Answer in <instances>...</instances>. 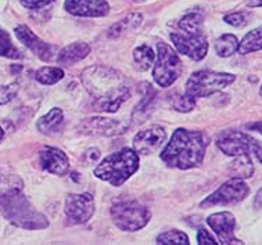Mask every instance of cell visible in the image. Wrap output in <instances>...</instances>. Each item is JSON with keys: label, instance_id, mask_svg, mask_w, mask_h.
<instances>
[{"label": "cell", "instance_id": "39", "mask_svg": "<svg viewBox=\"0 0 262 245\" xmlns=\"http://www.w3.org/2000/svg\"><path fill=\"white\" fill-rule=\"evenodd\" d=\"M248 7H262V0H248Z\"/></svg>", "mask_w": 262, "mask_h": 245}, {"label": "cell", "instance_id": "4", "mask_svg": "<svg viewBox=\"0 0 262 245\" xmlns=\"http://www.w3.org/2000/svg\"><path fill=\"white\" fill-rule=\"evenodd\" d=\"M139 169V154L130 148L113 152L105 157L95 168V176L97 179L110 183L114 187H119L126 180L136 173Z\"/></svg>", "mask_w": 262, "mask_h": 245}, {"label": "cell", "instance_id": "25", "mask_svg": "<svg viewBox=\"0 0 262 245\" xmlns=\"http://www.w3.org/2000/svg\"><path fill=\"white\" fill-rule=\"evenodd\" d=\"M134 60L142 71H147L156 61V54L147 44H142L134 50Z\"/></svg>", "mask_w": 262, "mask_h": 245}, {"label": "cell", "instance_id": "24", "mask_svg": "<svg viewBox=\"0 0 262 245\" xmlns=\"http://www.w3.org/2000/svg\"><path fill=\"white\" fill-rule=\"evenodd\" d=\"M64 70L58 66H42L35 72V79L42 85H54L64 78Z\"/></svg>", "mask_w": 262, "mask_h": 245}, {"label": "cell", "instance_id": "26", "mask_svg": "<svg viewBox=\"0 0 262 245\" xmlns=\"http://www.w3.org/2000/svg\"><path fill=\"white\" fill-rule=\"evenodd\" d=\"M179 28L185 33H190V35L203 33V15L199 13H190L185 15L179 21Z\"/></svg>", "mask_w": 262, "mask_h": 245}, {"label": "cell", "instance_id": "37", "mask_svg": "<svg viewBox=\"0 0 262 245\" xmlns=\"http://www.w3.org/2000/svg\"><path fill=\"white\" fill-rule=\"evenodd\" d=\"M247 129L250 130H254V132H258L262 135V122H254V123H248Z\"/></svg>", "mask_w": 262, "mask_h": 245}, {"label": "cell", "instance_id": "1", "mask_svg": "<svg viewBox=\"0 0 262 245\" xmlns=\"http://www.w3.org/2000/svg\"><path fill=\"white\" fill-rule=\"evenodd\" d=\"M82 82L95 99L96 108L104 113H115L129 99L130 86L124 75L113 68L93 65L82 72Z\"/></svg>", "mask_w": 262, "mask_h": 245}, {"label": "cell", "instance_id": "5", "mask_svg": "<svg viewBox=\"0 0 262 245\" xmlns=\"http://www.w3.org/2000/svg\"><path fill=\"white\" fill-rule=\"evenodd\" d=\"M111 217L119 230L138 231L146 227L151 212L136 199H119L111 207Z\"/></svg>", "mask_w": 262, "mask_h": 245}, {"label": "cell", "instance_id": "29", "mask_svg": "<svg viewBox=\"0 0 262 245\" xmlns=\"http://www.w3.org/2000/svg\"><path fill=\"white\" fill-rule=\"evenodd\" d=\"M168 99H169L172 108H175L179 113H190L195 107V99L187 96L186 93L185 95H172Z\"/></svg>", "mask_w": 262, "mask_h": 245}, {"label": "cell", "instance_id": "15", "mask_svg": "<svg viewBox=\"0 0 262 245\" xmlns=\"http://www.w3.org/2000/svg\"><path fill=\"white\" fill-rule=\"evenodd\" d=\"M64 10L75 17H105L110 5L105 0H66Z\"/></svg>", "mask_w": 262, "mask_h": 245}, {"label": "cell", "instance_id": "22", "mask_svg": "<svg viewBox=\"0 0 262 245\" xmlns=\"http://www.w3.org/2000/svg\"><path fill=\"white\" fill-rule=\"evenodd\" d=\"M142 23H143V15L142 14L128 15V17H125L124 19H121L119 23L111 27L110 31H108V36L110 38H117V36L122 35L124 32H128L130 29L138 28Z\"/></svg>", "mask_w": 262, "mask_h": 245}, {"label": "cell", "instance_id": "10", "mask_svg": "<svg viewBox=\"0 0 262 245\" xmlns=\"http://www.w3.org/2000/svg\"><path fill=\"white\" fill-rule=\"evenodd\" d=\"M171 40L175 44L178 53L187 56L194 61L203 60L208 53V40L204 33H171Z\"/></svg>", "mask_w": 262, "mask_h": 245}, {"label": "cell", "instance_id": "7", "mask_svg": "<svg viewBox=\"0 0 262 245\" xmlns=\"http://www.w3.org/2000/svg\"><path fill=\"white\" fill-rule=\"evenodd\" d=\"M182 74V61L175 49L167 43H157V61L152 78L160 87H169Z\"/></svg>", "mask_w": 262, "mask_h": 245}, {"label": "cell", "instance_id": "36", "mask_svg": "<svg viewBox=\"0 0 262 245\" xmlns=\"http://www.w3.org/2000/svg\"><path fill=\"white\" fill-rule=\"evenodd\" d=\"M251 152L255 154L258 161L262 164V142L257 140V139H251Z\"/></svg>", "mask_w": 262, "mask_h": 245}, {"label": "cell", "instance_id": "32", "mask_svg": "<svg viewBox=\"0 0 262 245\" xmlns=\"http://www.w3.org/2000/svg\"><path fill=\"white\" fill-rule=\"evenodd\" d=\"M248 17H250V14H247V13L238 11V13H232V14L225 15L224 21L226 24L232 25V27L240 28V27H244V25L247 24Z\"/></svg>", "mask_w": 262, "mask_h": 245}, {"label": "cell", "instance_id": "19", "mask_svg": "<svg viewBox=\"0 0 262 245\" xmlns=\"http://www.w3.org/2000/svg\"><path fill=\"white\" fill-rule=\"evenodd\" d=\"M62 122H64V114L61 109L53 108L45 117L39 119L36 126H38L39 132L43 135H52V133L57 132Z\"/></svg>", "mask_w": 262, "mask_h": 245}, {"label": "cell", "instance_id": "40", "mask_svg": "<svg viewBox=\"0 0 262 245\" xmlns=\"http://www.w3.org/2000/svg\"><path fill=\"white\" fill-rule=\"evenodd\" d=\"M3 137H5V132H3V129H2V126H0V142L3 140Z\"/></svg>", "mask_w": 262, "mask_h": 245}, {"label": "cell", "instance_id": "12", "mask_svg": "<svg viewBox=\"0 0 262 245\" xmlns=\"http://www.w3.org/2000/svg\"><path fill=\"white\" fill-rule=\"evenodd\" d=\"M207 223L218 236L220 244H243L242 241L234 237L236 219H234L233 213L228 212V211L212 213L207 219Z\"/></svg>", "mask_w": 262, "mask_h": 245}, {"label": "cell", "instance_id": "16", "mask_svg": "<svg viewBox=\"0 0 262 245\" xmlns=\"http://www.w3.org/2000/svg\"><path fill=\"white\" fill-rule=\"evenodd\" d=\"M15 36L19 42L24 44L25 48H28L31 52L43 60V61H50L53 58L54 48L50 46L49 43L43 42L42 39H39L27 25H18L14 29Z\"/></svg>", "mask_w": 262, "mask_h": 245}, {"label": "cell", "instance_id": "34", "mask_svg": "<svg viewBox=\"0 0 262 245\" xmlns=\"http://www.w3.org/2000/svg\"><path fill=\"white\" fill-rule=\"evenodd\" d=\"M83 162H85L86 165H96L99 160H100V150L99 148H89V150L86 151L85 154H83Z\"/></svg>", "mask_w": 262, "mask_h": 245}, {"label": "cell", "instance_id": "14", "mask_svg": "<svg viewBox=\"0 0 262 245\" xmlns=\"http://www.w3.org/2000/svg\"><path fill=\"white\" fill-rule=\"evenodd\" d=\"M251 139L250 135L243 132H225L218 137L216 146L225 155L237 157L251 151Z\"/></svg>", "mask_w": 262, "mask_h": 245}, {"label": "cell", "instance_id": "35", "mask_svg": "<svg viewBox=\"0 0 262 245\" xmlns=\"http://www.w3.org/2000/svg\"><path fill=\"white\" fill-rule=\"evenodd\" d=\"M53 2H56V0H21V5L27 7V9L36 10L42 9V7L50 5Z\"/></svg>", "mask_w": 262, "mask_h": 245}, {"label": "cell", "instance_id": "20", "mask_svg": "<svg viewBox=\"0 0 262 245\" xmlns=\"http://www.w3.org/2000/svg\"><path fill=\"white\" fill-rule=\"evenodd\" d=\"M229 174L236 179H248L254 174L253 161L250 158V154H242L236 157V160L229 165Z\"/></svg>", "mask_w": 262, "mask_h": 245}, {"label": "cell", "instance_id": "23", "mask_svg": "<svg viewBox=\"0 0 262 245\" xmlns=\"http://www.w3.org/2000/svg\"><path fill=\"white\" fill-rule=\"evenodd\" d=\"M238 39L232 33H225L222 35L216 43H215V52L220 57H230L237 52Z\"/></svg>", "mask_w": 262, "mask_h": 245}, {"label": "cell", "instance_id": "38", "mask_svg": "<svg viewBox=\"0 0 262 245\" xmlns=\"http://www.w3.org/2000/svg\"><path fill=\"white\" fill-rule=\"evenodd\" d=\"M254 207L261 208L262 207V189L258 191L257 197H255V201H254Z\"/></svg>", "mask_w": 262, "mask_h": 245}, {"label": "cell", "instance_id": "9", "mask_svg": "<svg viewBox=\"0 0 262 245\" xmlns=\"http://www.w3.org/2000/svg\"><path fill=\"white\" fill-rule=\"evenodd\" d=\"M64 215L70 226L83 225L95 215V198L89 193L70 194L64 205Z\"/></svg>", "mask_w": 262, "mask_h": 245}, {"label": "cell", "instance_id": "41", "mask_svg": "<svg viewBox=\"0 0 262 245\" xmlns=\"http://www.w3.org/2000/svg\"><path fill=\"white\" fill-rule=\"evenodd\" d=\"M261 96H262V86H261Z\"/></svg>", "mask_w": 262, "mask_h": 245}, {"label": "cell", "instance_id": "2", "mask_svg": "<svg viewBox=\"0 0 262 245\" xmlns=\"http://www.w3.org/2000/svg\"><path fill=\"white\" fill-rule=\"evenodd\" d=\"M210 137L200 130L177 129L164 151L161 160L169 168L191 169L203 164Z\"/></svg>", "mask_w": 262, "mask_h": 245}, {"label": "cell", "instance_id": "11", "mask_svg": "<svg viewBox=\"0 0 262 245\" xmlns=\"http://www.w3.org/2000/svg\"><path fill=\"white\" fill-rule=\"evenodd\" d=\"M129 125L124 121L103 118V117H93V118L83 119L78 130L88 136H117L128 130Z\"/></svg>", "mask_w": 262, "mask_h": 245}, {"label": "cell", "instance_id": "17", "mask_svg": "<svg viewBox=\"0 0 262 245\" xmlns=\"http://www.w3.org/2000/svg\"><path fill=\"white\" fill-rule=\"evenodd\" d=\"M42 169L56 176H66L70 170V160L64 151L56 147H46L40 152Z\"/></svg>", "mask_w": 262, "mask_h": 245}, {"label": "cell", "instance_id": "13", "mask_svg": "<svg viewBox=\"0 0 262 245\" xmlns=\"http://www.w3.org/2000/svg\"><path fill=\"white\" fill-rule=\"evenodd\" d=\"M167 133L164 127L154 125L139 132L134 139V150L139 155H150L165 143Z\"/></svg>", "mask_w": 262, "mask_h": 245}, {"label": "cell", "instance_id": "6", "mask_svg": "<svg viewBox=\"0 0 262 245\" xmlns=\"http://www.w3.org/2000/svg\"><path fill=\"white\" fill-rule=\"evenodd\" d=\"M234 79L236 76L226 72L207 71V70L193 72L186 82L185 93L195 100L207 97L232 85Z\"/></svg>", "mask_w": 262, "mask_h": 245}, {"label": "cell", "instance_id": "33", "mask_svg": "<svg viewBox=\"0 0 262 245\" xmlns=\"http://www.w3.org/2000/svg\"><path fill=\"white\" fill-rule=\"evenodd\" d=\"M197 244L200 245H216V240H215L210 231L205 229H200L197 233Z\"/></svg>", "mask_w": 262, "mask_h": 245}, {"label": "cell", "instance_id": "30", "mask_svg": "<svg viewBox=\"0 0 262 245\" xmlns=\"http://www.w3.org/2000/svg\"><path fill=\"white\" fill-rule=\"evenodd\" d=\"M23 190V180L17 176H2L0 177V194L10 191V190Z\"/></svg>", "mask_w": 262, "mask_h": 245}, {"label": "cell", "instance_id": "28", "mask_svg": "<svg viewBox=\"0 0 262 245\" xmlns=\"http://www.w3.org/2000/svg\"><path fill=\"white\" fill-rule=\"evenodd\" d=\"M157 244L160 245H189V237L181 230H169L157 237Z\"/></svg>", "mask_w": 262, "mask_h": 245}, {"label": "cell", "instance_id": "3", "mask_svg": "<svg viewBox=\"0 0 262 245\" xmlns=\"http://www.w3.org/2000/svg\"><path fill=\"white\" fill-rule=\"evenodd\" d=\"M0 215L25 230H43L49 226L48 217L31 205L21 189L0 194Z\"/></svg>", "mask_w": 262, "mask_h": 245}, {"label": "cell", "instance_id": "27", "mask_svg": "<svg viewBox=\"0 0 262 245\" xmlns=\"http://www.w3.org/2000/svg\"><path fill=\"white\" fill-rule=\"evenodd\" d=\"M0 57L13 58V60H18V58L24 57L23 53L13 44L9 33L3 31V29H0Z\"/></svg>", "mask_w": 262, "mask_h": 245}, {"label": "cell", "instance_id": "31", "mask_svg": "<svg viewBox=\"0 0 262 245\" xmlns=\"http://www.w3.org/2000/svg\"><path fill=\"white\" fill-rule=\"evenodd\" d=\"M18 83H10V85L0 86V105L7 104L14 99L15 95L18 93Z\"/></svg>", "mask_w": 262, "mask_h": 245}, {"label": "cell", "instance_id": "8", "mask_svg": "<svg viewBox=\"0 0 262 245\" xmlns=\"http://www.w3.org/2000/svg\"><path fill=\"white\" fill-rule=\"evenodd\" d=\"M248 194H250V187L244 183V180L232 177L226 183L222 184L220 189L215 190L214 193L205 198L204 201L200 204V207L211 208L232 205V204L243 201Z\"/></svg>", "mask_w": 262, "mask_h": 245}, {"label": "cell", "instance_id": "21", "mask_svg": "<svg viewBox=\"0 0 262 245\" xmlns=\"http://www.w3.org/2000/svg\"><path fill=\"white\" fill-rule=\"evenodd\" d=\"M262 50V27L250 31V32L242 39V42H238L237 52L240 54H250V53L259 52Z\"/></svg>", "mask_w": 262, "mask_h": 245}, {"label": "cell", "instance_id": "18", "mask_svg": "<svg viewBox=\"0 0 262 245\" xmlns=\"http://www.w3.org/2000/svg\"><path fill=\"white\" fill-rule=\"evenodd\" d=\"M91 53V46L85 42H75L68 44L58 53L57 61L61 65H72L86 58Z\"/></svg>", "mask_w": 262, "mask_h": 245}]
</instances>
